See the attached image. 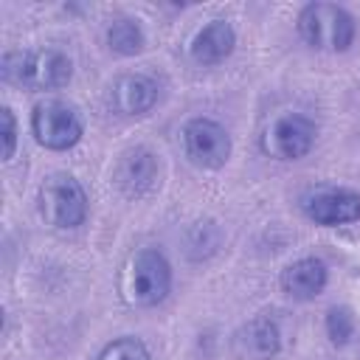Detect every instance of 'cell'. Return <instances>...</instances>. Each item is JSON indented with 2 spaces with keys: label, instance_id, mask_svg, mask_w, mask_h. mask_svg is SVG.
<instances>
[{
  "label": "cell",
  "instance_id": "obj_11",
  "mask_svg": "<svg viewBox=\"0 0 360 360\" xmlns=\"http://www.w3.org/2000/svg\"><path fill=\"white\" fill-rule=\"evenodd\" d=\"M233 45H236L233 25L228 20H211L191 39V59L197 65H205V68L219 65L233 53Z\"/></svg>",
  "mask_w": 360,
  "mask_h": 360
},
{
  "label": "cell",
  "instance_id": "obj_6",
  "mask_svg": "<svg viewBox=\"0 0 360 360\" xmlns=\"http://www.w3.org/2000/svg\"><path fill=\"white\" fill-rule=\"evenodd\" d=\"M183 146L194 166L219 169L231 155V135L211 118H191L183 127Z\"/></svg>",
  "mask_w": 360,
  "mask_h": 360
},
{
  "label": "cell",
  "instance_id": "obj_1",
  "mask_svg": "<svg viewBox=\"0 0 360 360\" xmlns=\"http://www.w3.org/2000/svg\"><path fill=\"white\" fill-rule=\"evenodd\" d=\"M73 76V62L56 48L14 51L3 59V79L28 90H56Z\"/></svg>",
  "mask_w": 360,
  "mask_h": 360
},
{
  "label": "cell",
  "instance_id": "obj_15",
  "mask_svg": "<svg viewBox=\"0 0 360 360\" xmlns=\"http://www.w3.org/2000/svg\"><path fill=\"white\" fill-rule=\"evenodd\" d=\"M96 360H149V349L143 346V340L138 338H115L110 340Z\"/></svg>",
  "mask_w": 360,
  "mask_h": 360
},
{
  "label": "cell",
  "instance_id": "obj_12",
  "mask_svg": "<svg viewBox=\"0 0 360 360\" xmlns=\"http://www.w3.org/2000/svg\"><path fill=\"white\" fill-rule=\"evenodd\" d=\"M326 287V264L321 259H298L284 267L281 273V290L295 301H309L321 295Z\"/></svg>",
  "mask_w": 360,
  "mask_h": 360
},
{
  "label": "cell",
  "instance_id": "obj_3",
  "mask_svg": "<svg viewBox=\"0 0 360 360\" xmlns=\"http://www.w3.org/2000/svg\"><path fill=\"white\" fill-rule=\"evenodd\" d=\"M39 217L53 228H79L87 217V194L68 172H53L39 186Z\"/></svg>",
  "mask_w": 360,
  "mask_h": 360
},
{
  "label": "cell",
  "instance_id": "obj_8",
  "mask_svg": "<svg viewBox=\"0 0 360 360\" xmlns=\"http://www.w3.org/2000/svg\"><path fill=\"white\" fill-rule=\"evenodd\" d=\"M158 158L152 149L146 146H132L127 149L118 163H115V186L127 194V197H143L158 186Z\"/></svg>",
  "mask_w": 360,
  "mask_h": 360
},
{
  "label": "cell",
  "instance_id": "obj_2",
  "mask_svg": "<svg viewBox=\"0 0 360 360\" xmlns=\"http://www.w3.org/2000/svg\"><path fill=\"white\" fill-rule=\"evenodd\" d=\"M298 31L318 51H349L354 42V17L335 3H309L298 14Z\"/></svg>",
  "mask_w": 360,
  "mask_h": 360
},
{
  "label": "cell",
  "instance_id": "obj_13",
  "mask_svg": "<svg viewBox=\"0 0 360 360\" xmlns=\"http://www.w3.org/2000/svg\"><path fill=\"white\" fill-rule=\"evenodd\" d=\"M278 349H281V332L270 318H253L236 332V352L242 357L267 360L278 354Z\"/></svg>",
  "mask_w": 360,
  "mask_h": 360
},
{
  "label": "cell",
  "instance_id": "obj_10",
  "mask_svg": "<svg viewBox=\"0 0 360 360\" xmlns=\"http://www.w3.org/2000/svg\"><path fill=\"white\" fill-rule=\"evenodd\" d=\"M304 211L318 225H343L360 219V194L346 188H323L307 197Z\"/></svg>",
  "mask_w": 360,
  "mask_h": 360
},
{
  "label": "cell",
  "instance_id": "obj_16",
  "mask_svg": "<svg viewBox=\"0 0 360 360\" xmlns=\"http://www.w3.org/2000/svg\"><path fill=\"white\" fill-rule=\"evenodd\" d=\"M326 335L335 346L349 343V338L354 335V318L349 307H332L326 312Z\"/></svg>",
  "mask_w": 360,
  "mask_h": 360
},
{
  "label": "cell",
  "instance_id": "obj_9",
  "mask_svg": "<svg viewBox=\"0 0 360 360\" xmlns=\"http://www.w3.org/2000/svg\"><path fill=\"white\" fill-rule=\"evenodd\" d=\"M158 101V82L146 73L118 76L110 87V107L118 115H143Z\"/></svg>",
  "mask_w": 360,
  "mask_h": 360
},
{
  "label": "cell",
  "instance_id": "obj_4",
  "mask_svg": "<svg viewBox=\"0 0 360 360\" xmlns=\"http://www.w3.org/2000/svg\"><path fill=\"white\" fill-rule=\"evenodd\" d=\"M31 132H34L39 146L53 149V152H65L82 141L84 124H82L73 104L59 101V98H48L31 110Z\"/></svg>",
  "mask_w": 360,
  "mask_h": 360
},
{
  "label": "cell",
  "instance_id": "obj_17",
  "mask_svg": "<svg viewBox=\"0 0 360 360\" xmlns=\"http://www.w3.org/2000/svg\"><path fill=\"white\" fill-rule=\"evenodd\" d=\"M0 121H3V160L14 158V146H17V124L8 107L0 110Z\"/></svg>",
  "mask_w": 360,
  "mask_h": 360
},
{
  "label": "cell",
  "instance_id": "obj_5",
  "mask_svg": "<svg viewBox=\"0 0 360 360\" xmlns=\"http://www.w3.org/2000/svg\"><path fill=\"white\" fill-rule=\"evenodd\" d=\"M172 290V267L166 256L155 248H143L129 259V287L127 295L135 307H155Z\"/></svg>",
  "mask_w": 360,
  "mask_h": 360
},
{
  "label": "cell",
  "instance_id": "obj_7",
  "mask_svg": "<svg viewBox=\"0 0 360 360\" xmlns=\"http://www.w3.org/2000/svg\"><path fill=\"white\" fill-rule=\"evenodd\" d=\"M315 124L301 112H287L276 118L264 135V152H270L278 160H298L304 158L315 143Z\"/></svg>",
  "mask_w": 360,
  "mask_h": 360
},
{
  "label": "cell",
  "instance_id": "obj_14",
  "mask_svg": "<svg viewBox=\"0 0 360 360\" xmlns=\"http://www.w3.org/2000/svg\"><path fill=\"white\" fill-rule=\"evenodd\" d=\"M107 45L118 56H135L143 51L146 37H143V28L138 25V20L121 17V20H112V25L107 28Z\"/></svg>",
  "mask_w": 360,
  "mask_h": 360
}]
</instances>
